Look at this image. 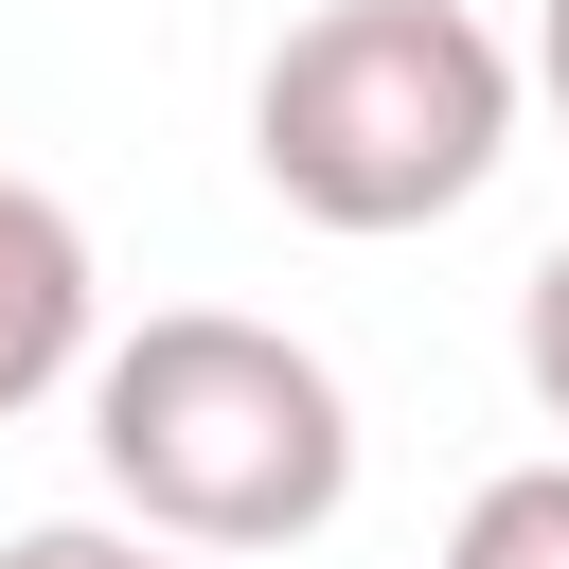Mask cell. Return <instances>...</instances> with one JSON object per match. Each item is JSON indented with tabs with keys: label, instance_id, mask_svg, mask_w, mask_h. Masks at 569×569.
<instances>
[{
	"label": "cell",
	"instance_id": "cell-1",
	"mask_svg": "<svg viewBox=\"0 0 569 569\" xmlns=\"http://www.w3.org/2000/svg\"><path fill=\"white\" fill-rule=\"evenodd\" d=\"M89 462L142 533L178 551H302L338 533L356 498V391L284 338V320H231V302H160L142 338L89 356Z\"/></svg>",
	"mask_w": 569,
	"mask_h": 569
},
{
	"label": "cell",
	"instance_id": "cell-2",
	"mask_svg": "<svg viewBox=\"0 0 569 569\" xmlns=\"http://www.w3.org/2000/svg\"><path fill=\"white\" fill-rule=\"evenodd\" d=\"M516 160V53L462 0H320L249 71V178L302 231H427Z\"/></svg>",
	"mask_w": 569,
	"mask_h": 569
},
{
	"label": "cell",
	"instance_id": "cell-3",
	"mask_svg": "<svg viewBox=\"0 0 569 569\" xmlns=\"http://www.w3.org/2000/svg\"><path fill=\"white\" fill-rule=\"evenodd\" d=\"M71 373H89V231H71V196L0 178V427Z\"/></svg>",
	"mask_w": 569,
	"mask_h": 569
},
{
	"label": "cell",
	"instance_id": "cell-4",
	"mask_svg": "<svg viewBox=\"0 0 569 569\" xmlns=\"http://www.w3.org/2000/svg\"><path fill=\"white\" fill-rule=\"evenodd\" d=\"M445 569H569V445H551V462H498V480L462 498Z\"/></svg>",
	"mask_w": 569,
	"mask_h": 569
},
{
	"label": "cell",
	"instance_id": "cell-5",
	"mask_svg": "<svg viewBox=\"0 0 569 569\" xmlns=\"http://www.w3.org/2000/svg\"><path fill=\"white\" fill-rule=\"evenodd\" d=\"M0 569H231V551H178L142 516H36V533H0Z\"/></svg>",
	"mask_w": 569,
	"mask_h": 569
},
{
	"label": "cell",
	"instance_id": "cell-6",
	"mask_svg": "<svg viewBox=\"0 0 569 569\" xmlns=\"http://www.w3.org/2000/svg\"><path fill=\"white\" fill-rule=\"evenodd\" d=\"M516 373H533V409L569 427V249H533V284H516Z\"/></svg>",
	"mask_w": 569,
	"mask_h": 569
},
{
	"label": "cell",
	"instance_id": "cell-7",
	"mask_svg": "<svg viewBox=\"0 0 569 569\" xmlns=\"http://www.w3.org/2000/svg\"><path fill=\"white\" fill-rule=\"evenodd\" d=\"M533 71H551V107H569V0H551V36H533Z\"/></svg>",
	"mask_w": 569,
	"mask_h": 569
}]
</instances>
